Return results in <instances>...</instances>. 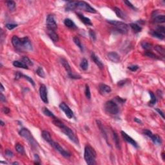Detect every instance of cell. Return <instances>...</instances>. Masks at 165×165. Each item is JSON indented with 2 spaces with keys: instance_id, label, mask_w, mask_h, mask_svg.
<instances>
[{
  "instance_id": "f546056e",
  "label": "cell",
  "mask_w": 165,
  "mask_h": 165,
  "mask_svg": "<svg viewBox=\"0 0 165 165\" xmlns=\"http://www.w3.org/2000/svg\"><path fill=\"white\" fill-rule=\"evenodd\" d=\"M7 5V7L10 11H14V10L16 9V4L15 3V2L14 1H7L6 2Z\"/></svg>"
},
{
  "instance_id": "d6986e66",
  "label": "cell",
  "mask_w": 165,
  "mask_h": 165,
  "mask_svg": "<svg viewBox=\"0 0 165 165\" xmlns=\"http://www.w3.org/2000/svg\"><path fill=\"white\" fill-rule=\"evenodd\" d=\"M47 34L49 38L52 40L53 42H57L59 41V36L54 30L50 29H47Z\"/></svg>"
},
{
  "instance_id": "e575fe53",
  "label": "cell",
  "mask_w": 165,
  "mask_h": 165,
  "mask_svg": "<svg viewBox=\"0 0 165 165\" xmlns=\"http://www.w3.org/2000/svg\"><path fill=\"white\" fill-rule=\"evenodd\" d=\"M73 40H74V42L75 43V44H76V45H77L78 47H79V49H80V50H81L82 52L83 51V45H82L81 42L80 40H79V38L76 36V37H74V38Z\"/></svg>"
},
{
  "instance_id": "94428289",
  "label": "cell",
  "mask_w": 165,
  "mask_h": 165,
  "mask_svg": "<svg viewBox=\"0 0 165 165\" xmlns=\"http://www.w3.org/2000/svg\"><path fill=\"white\" fill-rule=\"evenodd\" d=\"M4 86H3V84L2 83H1V91H4Z\"/></svg>"
},
{
  "instance_id": "277c9868",
  "label": "cell",
  "mask_w": 165,
  "mask_h": 165,
  "mask_svg": "<svg viewBox=\"0 0 165 165\" xmlns=\"http://www.w3.org/2000/svg\"><path fill=\"white\" fill-rule=\"evenodd\" d=\"M108 22L110 24L114 25L116 30L121 34H126L128 32V26L127 24L124 23V22L115 20H108Z\"/></svg>"
},
{
  "instance_id": "681fc988",
  "label": "cell",
  "mask_w": 165,
  "mask_h": 165,
  "mask_svg": "<svg viewBox=\"0 0 165 165\" xmlns=\"http://www.w3.org/2000/svg\"><path fill=\"white\" fill-rule=\"evenodd\" d=\"M139 66L137 65H131V66H130V67H128V69H130L131 71H132V72H135V71H136V70H137L138 69H139Z\"/></svg>"
},
{
  "instance_id": "7a4b0ae2",
  "label": "cell",
  "mask_w": 165,
  "mask_h": 165,
  "mask_svg": "<svg viewBox=\"0 0 165 165\" xmlns=\"http://www.w3.org/2000/svg\"><path fill=\"white\" fill-rule=\"evenodd\" d=\"M84 158L86 164L88 165H94L96 164V152L95 150L89 145H86L85 148Z\"/></svg>"
},
{
  "instance_id": "484cf974",
  "label": "cell",
  "mask_w": 165,
  "mask_h": 165,
  "mask_svg": "<svg viewBox=\"0 0 165 165\" xmlns=\"http://www.w3.org/2000/svg\"><path fill=\"white\" fill-rule=\"evenodd\" d=\"M114 12H115V14L117 15V16L118 18H121L122 19H125L126 17H125V14H124V12L122 11L118 7H114Z\"/></svg>"
},
{
  "instance_id": "ffe728a7",
  "label": "cell",
  "mask_w": 165,
  "mask_h": 165,
  "mask_svg": "<svg viewBox=\"0 0 165 165\" xmlns=\"http://www.w3.org/2000/svg\"><path fill=\"white\" fill-rule=\"evenodd\" d=\"M155 13V12H154ZM153 22L157 23H163L165 21V16L164 15H157L155 13V16H152Z\"/></svg>"
},
{
  "instance_id": "f35d334b",
  "label": "cell",
  "mask_w": 165,
  "mask_h": 165,
  "mask_svg": "<svg viewBox=\"0 0 165 165\" xmlns=\"http://www.w3.org/2000/svg\"><path fill=\"white\" fill-rule=\"evenodd\" d=\"M145 55L147 56V57H151V58L153 59H160V57H159L157 56H156L155 54H153L152 52L150 51H146V52L145 53Z\"/></svg>"
},
{
  "instance_id": "44dd1931",
  "label": "cell",
  "mask_w": 165,
  "mask_h": 165,
  "mask_svg": "<svg viewBox=\"0 0 165 165\" xmlns=\"http://www.w3.org/2000/svg\"><path fill=\"white\" fill-rule=\"evenodd\" d=\"M96 123H97V125L98 128H100V130L101 131V133H102L103 136V137H105V140L107 141V143H108V137H107V131H106L105 128V127H104L103 124L102 123H101L100 121H99V120H97Z\"/></svg>"
},
{
  "instance_id": "7c38bea8",
  "label": "cell",
  "mask_w": 165,
  "mask_h": 165,
  "mask_svg": "<svg viewBox=\"0 0 165 165\" xmlns=\"http://www.w3.org/2000/svg\"><path fill=\"white\" fill-rule=\"evenodd\" d=\"M40 95L41 100L43 101L45 103H48V95H47V87L45 85L42 84L41 85L40 88Z\"/></svg>"
},
{
  "instance_id": "5b68a950",
  "label": "cell",
  "mask_w": 165,
  "mask_h": 165,
  "mask_svg": "<svg viewBox=\"0 0 165 165\" xmlns=\"http://www.w3.org/2000/svg\"><path fill=\"white\" fill-rule=\"evenodd\" d=\"M105 110L108 114L111 115H117L119 112V107L114 101H108L105 104Z\"/></svg>"
},
{
  "instance_id": "1f68e13d",
  "label": "cell",
  "mask_w": 165,
  "mask_h": 165,
  "mask_svg": "<svg viewBox=\"0 0 165 165\" xmlns=\"http://www.w3.org/2000/svg\"><path fill=\"white\" fill-rule=\"evenodd\" d=\"M149 94L151 97V100L149 102V105L153 106L157 102V98L155 96V94L152 92V91H149Z\"/></svg>"
},
{
  "instance_id": "680465c9",
  "label": "cell",
  "mask_w": 165,
  "mask_h": 165,
  "mask_svg": "<svg viewBox=\"0 0 165 165\" xmlns=\"http://www.w3.org/2000/svg\"><path fill=\"white\" fill-rule=\"evenodd\" d=\"M155 110H156V111L158 113H159V115H161V117H162L163 119H164V113L162 112V111H161V110L158 109V108H156V109H155Z\"/></svg>"
},
{
  "instance_id": "91938a15",
  "label": "cell",
  "mask_w": 165,
  "mask_h": 165,
  "mask_svg": "<svg viewBox=\"0 0 165 165\" xmlns=\"http://www.w3.org/2000/svg\"><path fill=\"white\" fill-rule=\"evenodd\" d=\"M134 121L136 122V123H140V124H141V123H142L141 121L139 119L136 118H136H134Z\"/></svg>"
},
{
  "instance_id": "4fadbf2b",
  "label": "cell",
  "mask_w": 165,
  "mask_h": 165,
  "mask_svg": "<svg viewBox=\"0 0 165 165\" xmlns=\"http://www.w3.org/2000/svg\"><path fill=\"white\" fill-rule=\"evenodd\" d=\"M121 136L122 137H123V139H124V140L125 141L127 142L128 143L131 145L133 146H134L135 148L138 147V145H137V143H136V141H135L134 139H132V138H131L130 136H129L126 133V132H124V131H121Z\"/></svg>"
},
{
  "instance_id": "9f6ffc18",
  "label": "cell",
  "mask_w": 165,
  "mask_h": 165,
  "mask_svg": "<svg viewBox=\"0 0 165 165\" xmlns=\"http://www.w3.org/2000/svg\"><path fill=\"white\" fill-rule=\"evenodd\" d=\"M0 100L2 101V102H6V97L3 95V93H1V96H0Z\"/></svg>"
},
{
  "instance_id": "d6a6232c",
  "label": "cell",
  "mask_w": 165,
  "mask_h": 165,
  "mask_svg": "<svg viewBox=\"0 0 165 165\" xmlns=\"http://www.w3.org/2000/svg\"><path fill=\"white\" fill-rule=\"evenodd\" d=\"M80 67L81 68L82 70H86L88 68V62L86 59H83L80 63Z\"/></svg>"
},
{
  "instance_id": "bcb514c9",
  "label": "cell",
  "mask_w": 165,
  "mask_h": 165,
  "mask_svg": "<svg viewBox=\"0 0 165 165\" xmlns=\"http://www.w3.org/2000/svg\"><path fill=\"white\" fill-rule=\"evenodd\" d=\"M23 78H25V79H27V81H28L30 82V83L32 84L33 86H35V83H34V80H33L32 78H30V77H28V76H26V75H24V74H23Z\"/></svg>"
},
{
  "instance_id": "e0dca14e",
  "label": "cell",
  "mask_w": 165,
  "mask_h": 165,
  "mask_svg": "<svg viewBox=\"0 0 165 165\" xmlns=\"http://www.w3.org/2000/svg\"><path fill=\"white\" fill-rule=\"evenodd\" d=\"M99 90L101 94H105V93H109L111 92V88L108 85L105 84L101 83L99 85Z\"/></svg>"
},
{
  "instance_id": "11a10c76",
  "label": "cell",
  "mask_w": 165,
  "mask_h": 165,
  "mask_svg": "<svg viewBox=\"0 0 165 165\" xmlns=\"http://www.w3.org/2000/svg\"><path fill=\"white\" fill-rule=\"evenodd\" d=\"M2 110H3V112L5 114H8L10 112V109L8 107H3Z\"/></svg>"
},
{
  "instance_id": "5bb4252c",
  "label": "cell",
  "mask_w": 165,
  "mask_h": 165,
  "mask_svg": "<svg viewBox=\"0 0 165 165\" xmlns=\"http://www.w3.org/2000/svg\"><path fill=\"white\" fill-rule=\"evenodd\" d=\"M107 57L109 59L110 61H111L113 63H119L120 56L119 55L117 52H110L108 53Z\"/></svg>"
},
{
  "instance_id": "6f0895ef",
  "label": "cell",
  "mask_w": 165,
  "mask_h": 165,
  "mask_svg": "<svg viewBox=\"0 0 165 165\" xmlns=\"http://www.w3.org/2000/svg\"><path fill=\"white\" fill-rule=\"evenodd\" d=\"M115 99H116V100H117V101L120 103H124L126 101L125 100H123V99L119 97H115Z\"/></svg>"
},
{
  "instance_id": "ab89813d",
  "label": "cell",
  "mask_w": 165,
  "mask_h": 165,
  "mask_svg": "<svg viewBox=\"0 0 165 165\" xmlns=\"http://www.w3.org/2000/svg\"><path fill=\"white\" fill-rule=\"evenodd\" d=\"M22 61L24 63L26 64L27 66H32L33 65V63H32V61H30L29 58L26 56H24L22 58Z\"/></svg>"
},
{
  "instance_id": "4dcf8cb0",
  "label": "cell",
  "mask_w": 165,
  "mask_h": 165,
  "mask_svg": "<svg viewBox=\"0 0 165 165\" xmlns=\"http://www.w3.org/2000/svg\"><path fill=\"white\" fill-rule=\"evenodd\" d=\"M15 148H16V151L18 152L20 154H22V155H25V149H24V147L22 146L21 144L19 143H17L15 146Z\"/></svg>"
},
{
  "instance_id": "7bdbcfd3",
  "label": "cell",
  "mask_w": 165,
  "mask_h": 165,
  "mask_svg": "<svg viewBox=\"0 0 165 165\" xmlns=\"http://www.w3.org/2000/svg\"><path fill=\"white\" fill-rule=\"evenodd\" d=\"M88 33H89L90 38L91 40L93 41H95V40H96V34H95V31L92 29H90Z\"/></svg>"
},
{
  "instance_id": "2e32d148",
  "label": "cell",
  "mask_w": 165,
  "mask_h": 165,
  "mask_svg": "<svg viewBox=\"0 0 165 165\" xmlns=\"http://www.w3.org/2000/svg\"><path fill=\"white\" fill-rule=\"evenodd\" d=\"M91 58H92V61L95 63V64L97 66L99 69H100L101 70L104 69L103 63H102L101 59L98 57V56H97L94 53H92V54H91Z\"/></svg>"
},
{
  "instance_id": "8992f818",
  "label": "cell",
  "mask_w": 165,
  "mask_h": 165,
  "mask_svg": "<svg viewBox=\"0 0 165 165\" xmlns=\"http://www.w3.org/2000/svg\"><path fill=\"white\" fill-rule=\"evenodd\" d=\"M60 60V63L61 64L63 65V67L64 68L65 70L67 71L68 74V76H69V78H72V79H81V76H78V75H74L72 72V70H71V67H70V64L68 63V61L64 58H63V57H61L59 59Z\"/></svg>"
},
{
  "instance_id": "f5cc1de1",
  "label": "cell",
  "mask_w": 165,
  "mask_h": 165,
  "mask_svg": "<svg viewBox=\"0 0 165 165\" xmlns=\"http://www.w3.org/2000/svg\"><path fill=\"white\" fill-rule=\"evenodd\" d=\"M34 157H35V161H36L35 162H34V164H41V162H40V157L38 156V154H35Z\"/></svg>"
},
{
  "instance_id": "ee69618b",
  "label": "cell",
  "mask_w": 165,
  "mask_h": 165,
  "mask_svg": "<svg viewBox=\"0 0 165 165\" xmlns=\"http://www.w3.org/2000/svg\"><path fill=\"white\" fill-rule=\"evenodd\" d=\"M156 31H157L158 32H159L160 34H162V35L164 36L165 34V28L164 26H159L157 27Z\"/></svg>"
},
{
  "instance_id": "52a82bcc",
  "label": "cell",
  "mask_w": 165,
  "mask_h": 165,
  "mask_svg": "<svg viewBox=\"0 0 165 165\" xmlns=\"http://www.w3.org/2000/svg\"><path fill=\"white\" fill-rule=\"evenodd\" d=\"M48 143L50 144V146H51L53 148H54V149L56 150V151H57V152H58L60 154L62 155V156L64 157L69 158L70 156H71V154H70V153H69L68 151L65 150L64 149H63V148L60 146V145H59L57 143L54 141L53 139H52V140L50 141Z\"/></svg>"
},
{
  "instance_id": "ac0fdd59",
  "label": "cell",
  "mask_w": 165,
  "mask_h": 165,
  "mask_svg": "<svg viewBox=\"0 0 165 165\" xmlns=\"http://www.w3.org/2000/svg\"><path fill=\"white\" fill-rule=\"evenodd\" d=\"M77 5H78V2L75 1H70L68 2L65 6L66 11H72L74 10L75 9H77Z\"/></svg>"
},
{
  "instance_id": "be15d7a7",
  "label": "cell",
  "mask_w": 165,
  "mask_h": 165,
  "mask_svg": "<svg viewBox=\"0 0 165 165\" xmlns=\"http://www.w3.org/2000/svg\"><path fill=\"white\" fill-rule=\"evenodd\" d=\"M12 164H19V163L17 162H14L13 163H12Z\"/></svg>"
},
{
  "instance_id": "836d02e7",
  "label": "cell",
  "mask_w": 165,
  "mask_h": 165,
  "mask_svg": "<svg viewBox=\"0 0 165 165\" xmlns=\"http://www.w3.org/2000/svg\"><path fill=\"white\" fill-rule=\"evenodd\" d=\"M155 50L158 53L161 54V56H162V57H164L165 56V50L164 48L162 47V46H159V45H157L155 47Z\"/></svg>"
},
{
  "instance_id": "816d5d0a",
  "label": "cell",
  "mask_w": 165,
  "mask_h": 165,
  "mask_svg": "<svg viewBox=\"0 0 165 165\" xmlns=\"http://www.w3.org/2000/svg\"><path fill=\"white\" fill-rule=\"evenodd\" d=\"M143 134L145 135V136H148L149 138L152 136V134H153L152 131L149 130H145L143 131Z\"/></svg>"
},
{
  "instance_id": "d590c367",
  "label": "cell",
  "mask_w": 165,
  "mask_h": 165,
  "mask_svg": "<svg viewBox=\"0 0 165 165\" xmlns=\"http://www.w3.org/2000/svg\"><path fill=\"white\" fill-rule=\"evenodd\" d=\"M151 34H152L153 37L158 38V39H160V40H163L164 38V36L160 34L159 32H158L156 30H152Z\"/></svg>"
},
{
  "instance_id": "83f0119b",
  "label": "cell",
  "mask_w": 165,
  "mask_h": 165,
  "mask_svg": "<svg viewBox=\"0 0 165 165\" xmlns=\"http://www.w3.org/2000/svg\"><path fill=\"white\" fill-rule=\"evenodd\" d=\"M64 24L65 25V26H67V27L70 28H76V24L74 23V22L72 20V19H65L64 21Z\"/></svg>"
},
{
  "instance_id": "30bf717a",
  "label": "cell",
  "mask_w": 165,
  "mask_h": 165,
  "mask_svg": "<svg viewBox=\"0 0 165 165\" xmlns=\"http://www.w3.org/2000/svg\"><path fill=\"white\" fill-rule=\"evenodd\" d=\"M60 109L62 111L64 112L66 116L69 119H72L74 117V114L72 110L70 108V107L65 103L63 102L59 105Z\"/></svg>"
},
{
  "instance_id": "4316f807",
  "label": "cell",
  "mask_w": 165,
  "mask_h": 165,
  "mask_svg": "<svg viewBox=\"0 0 165 165\" xmlns=\"http://www.w3.org/2000/svg\"><path fill=\"white\" fill-rule=\"evenodd\" d=\"M41 136H42L43 138L45 139V141H47V143H49L52 139L50 134L48 131H47V130H43L42 131V133H41Z\"/></svg>"
},
{
  "instance_id": "7dc6e473",
  "label": "cell",
  "mask_w": 165,
  "mask_h": 165,
  "mask_svg": "<svg viewBox=\"0 0 165 165\" xmlns=\"http://www.w3.org/2000/svg\"><path fill=\"white\" fill-rule=\"evenodd\" d=\"M128 81H129L128 79H124V80H121L120 81H119L117 85H118V86H123V85H125L126 83H127Z\"/></svg>"
},
{
  "instance_id": "74e56055",
  "label": "cell",
  "mask_w": 165,
  "mask_h": 165,
  "mask_svg": "<svg viewBox=\"0 0 165 165\" xmlns=\"http://www.w3.org/2000/svg\"><path fill=\"white\" fill-rule=\"evenodd\" d=\"M43 112L45 114V115H47V116H48V117H52V118L55 117V116H54V115L53 114V113L51 111H50L48 108H45V107H44V108H43Z\"/></svg>"
},
{
  "instance_id": "7402d4cb",
  "label": "cell",
  "mask_w": 165,
  "mask_h": 165,
  "mask_svg": "<svg viewBox=\"0 0 165 165\" xmlns=\"http://www.w3.org/2000/svg\"><path fill=\"white\" fill-rule=\"evenodd\" d=\"M150 138L151 140L152 141V142L155 145H161V143H162V140H161V137L158 136V135L152 134V136Z\"/></svg>"
},
{
  "instance_id": "f1b7e54d",
  "label": "cell",
  "mask_w": 165,
  "mask_h": 165,
  "mask_svg": "<svg viewBox=\"0 0 165 165\" xmlns=\"http://www.w3.org/2000/svg\"><path fill=\"white\" fill-rule=\"evenodd\" d=\"M130 26L131 28V29L133 30L134 32L135 33H138V32H140L142 30V27L140 26V25H137V24L134 23H130Z\"/></svg>"
},
{
  "instance_id": "8d00e7d4",
  "label": "cell",
  "mask_w": 165,
  "mask_h": 165,
  "mask_svg": "<svg viewBox=\"0 0 165 165\" xmlns=\"http://www.w3.org/2000/svg\"><path fill=\"white\" fill-rule=\"evenodd\" d=\"M141 47H143V48H144L145 50L148 51V50L152 48V46L149 43L146 42V41H143V42L141 43Z\"/></svg>"
},
{
  "instance_id": "6125c7cd",
  "label": "cell",
  "mask_w": 165,
  "mask_h": 165,
  "mask_svg": "<svg viewBox=\"0 0 165 165\" xmlns=\"http://www.w3.org/2000/svg\"><path fill=\"white\" fill-rule=\"evenodd\" d=\"M5 124V123L4 122H3V121H2V120H1V125H2V126H4Z\"/></svg>"
},
{
  "instance_id": "6da1fadb",
  "label": "cell",
  "mask_w": 165,
  "mask_h": 165,
  "mask_svg": "<svg viewBox=\"0 0 165 165\" xmlns=\"http://www.w3.org/2000/svg\"><path fill=\"white\" fill-rule=\"evenodd\" d=\"M52 122L54 124V125H56V126L59 128L63 133H64L66 136H68L69 139L72 141V142H74V143L75 144H76V145H79V140H78V138L77 137V136L75 135V134L74 133V131H72L70 128L64 125V124H63V123H62L59 119L56 118V117L53 118Z\"/></svg>"
},
{
  "instance_id": "3957f363",
  "label": "cell",
  "mask_w": 165,
  "mask_h": 165,
  "mask_svg": "<svg viewBox=\"0 0 165 165\" xmlns=\"http://www.w3.org/2000/svg\"><path fill=\"white\" fill-rule=\"evenodd\" d=\"M19 134L21 137H24V138L28 142V143L30 145V146H32V148H38V147H39V144H38V142L35 140L34 137H33L31 132L28 129L25 128H21L20 130V131H19Z\"/></svg>"
},
{
  "instance_id": "cb8c5ba5",
  "label": "cell",
  "mask_w": 165,
  "mask_h": 165,
  "mask_svg": "<svg viewBox=\"0 0 165 165\" xmlns=\"http://www.w3.org/2000/svg\"><path fill=\"white\" fill-rule=\"evenodd\" d=\"M112 134H113V138H114V141L115 142V145L116 148L117 149L120 150L121 149V145H120V141L119 139L118 135L115 132L114 130H112Z\"/></svg>"
},
{
  "instance_id": "b9f144b4",
  "label": "cell",
  "mask_w": 165,
  "mask_h": 165,
  "mask_svg": "<svg viewBox=\"0 0 165 165\" xmlns=\"http://www.w3.org/2000/svg\"><path fill=\"white\" fill-rule=\"evenodd\" d=\"M85 95H86V98L88 99V100H90L91 98V93H90V90L89 86L88 85H86L85 86Z\"/></svg>"
},
{
  "instance_id": "8fae6325",
  "label": "cell",
  "mask_w": 165,
  "mask_h": 165,
  "mask_svg": "<svg viewBox=\"0 0 165 165\" xmlns=\"http://www.w3.org/2000/svg\"><path fill=\"white\" fill-rule=\"evenodd\" d=\"M21 51L23 50H32V45L30 41L27 37L21 38Z\"/></svg>"
},
{
  "instance_id": "d4e9b609",
  "label": "cell",
  "mask_w": 165,
  "mask_h": 165,
  "mask_svg": "<svg viewBox=\"0 0 165 165\" xmlns=\"http://www.w3.org/2000/svg\"><path fill=\"white\" fill-rule=\"evenodd\" d=\"M13 65L16 67L18 68H21V69H28V66L26 65L25 63H24L23 62L20 61H14L13 62Z\"/></svg>"
},
{
  "instance_id": "ba28073f",
  "label": "cell",
  "mask_w": 165,
  "mask_h": 165,
  "mask_svg": "<svg viewBox=\"0 0 165 165\" xmlns=\"http://www.w3.org/2000/svg\"><path fill=\"white\" fill-rule=\"evenodd\" d=\"M77 9H81V10H84L85 12H90V13H97L96 10L95 9H93V7H92L88 3L85 2H78Z\"/></svg>"
},
{
  "instance_id": "9a60e30c",
  "label": "cell",
  "mask_w": 165,
  "mask_h": 165,
  "mask_svg": "<svg viewBox=\"0 0 165 165\" xmlns=\"http://www.w3.org/2000/svg\"><path fill=\"white\" fill-rule=\"evenodd\" d=\"M12 44L16 49L21 51V38H19L16 36H14L12 38Z\"/></svg>"
},
{
  "instance_id": "f907efd6",
  "label": "cell",
  "mask_w": 165,
  "mask_h": 165,
  "mask_svg": "<svg viewBox=\"0 0 165 165\" xmlns=\"http://www.w3.org/2000/svg\"><path fill=\"white\" fill-rule=\"evenodd\" d=\"M23 74L21 73L20 72H16V76H15V79H16V80H18V79H20L21 78H23Z\"/></svg>"
},
{
  "instance_id": "db71d44e",
  "label": "cell",
  "mask_w": 165,
  "mask_h": 165,
  "mask_svg": "<svg viewBox=\"0 0 165 165\" xmlns=\"http://www.w3.org/2000/svg\"><path fill=\"white\" fill-rule=\"evenodd\" d=\"M124 3H126V4L128 6L130 7V8H131L132 9H136V8H135V7L133 5L131 4V3H130V2H128V1H124Z\"/></svg>"
},
{
  "instance_id": "f6af8a7d",
  "label": "cell",
  "mask_w": 165,
  "mask_h": 165,
  "mask_svg": "<svg viewBox=\"0 0 165 165\" xmlns=\"http://www.w3.org/2000/svg\"><path fill=\"white\" fill-rule=\"evenodd\" d=\"M17 26H18V25H16V24H12V23H7L6 24V25H5V26H6L7 28L9 30H10L14 29V28H16V27H17Z\"/></svg>"
},
{
  "instance_id": "9c48e42d",
  "label": "cell",
  "mask_w": 165,
  "mask_h": 165,
  "mask_svg": "<svg viewBox=\"0 0 165 165\" xmlns=\"http://www.w3.org/2000/svg\"><path fill=\"white\" fill-rule=\"evenodd\" d=\"M46 24H47V29L52 30H56L57 28V23H56L54 17L51 14L48 15L47 19H46Z\"/></svg>"
},
{
  "instance_id": "603a6c76",
  "label": "cell",
  "mask_w": 165,
  "mask_h": 165,
  "mask_svg": "<svg viewBox=\"0 0 165 165\" xmlns=\"http://www.w3.org/2000/svg\"><path fill=\"white\" fill-rule=\"evenodd\" d=\"M77 15H78V16L79 17V19H81V21L83 22V23H85V25H92V22H91V20L89 19V18H86V17H85L83 15L81 14H80V13H78L77 14Z\"/></svg>"
},
{
  "instance_id": "c3c4849f",
  "label": "cell",
  "mask_w": 165,
  "mask_h": 165,
  "mask_svg": "<svg viewBox=\"0 0 165 165\" xmlns=\"http://www.w3.org/2000/svg\"><path fill=\"white\" fill-rule=\"evenodd\" d=\"M5 155L7 157H12L14 155L13 152L9 149H7L6 150H5Z\"/></svg>"
},
{
  "instance_id": "60d3db41",
  "label": "cell",
  "mask_w": 165,
  "mask_h": 165,
  "mask_svg": "<svg viewBox=\"0 0 165 165\" xmlns=\"http://www.w3.org/2000/svg\"><path fill=\"white\" fill-rule=\"evenodd\" d=\"M36 72L37 74L40 76V77H41V78H45V74L43 69L41 67H38V69H37Z\"/></svg>"
}]
</instances>
